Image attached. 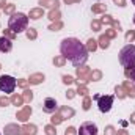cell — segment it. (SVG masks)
<instances>
[{
  "label": "cell",
  "mask_w": 135,
  "mask_h": 135,
  "mask_svg": "<svg viewBox=\"0 0 135 135\" xmlns=\"http://www.w3.org/2000/svg\"><path fill=\"white\" fill-rule=\"evenodd\" d=\"M107 135H113V127H112V126L107 127Z\"/></svg>",
  "instance_id": "35"
},
{
  "label": "cell",
  "mask_w": 135,
  "mask_h": 135,
  "mask_svg": "<svg viewBox=\"0 0 135 135\" xmlns=\"http://www.w3.org/2000/svg\"><path fill=\"white\" fill-rule=\"evenodd\" d=\"M105 9V6L104 5H96V6H93V13H101Z\"/></svg>",
  "instance_id": "20"
},
{
  "label": "cell",
  "mask_w": 135,
  "mask_h": 135,
  "mask_svg": "<svg viewBox=\"0 0 135 135\" xmlns=\"http://www.w3.org/2000/svg\"><path fill=\"white\" fill-rule=\"evenodd\" d=\"M132 121H134V123H135V113H134V115H132Z\"/></svg>",
  "instance_id": "43"
},
{
  "label": "cell",
  "mask_w": 135,
  "mask_h": 135,
  "mask_svg": "<svg viewBox=\"0 0 135 135\" xmlns=\"http://www.w3.org/2000/svg\"><path fill=\"white\" fill-rule=\"evenodd\" d=\"M13 9H14V6H13V5H9V6H8L5 11H6V13H13Z\"/></svg>",
  "instance_id": "36"
},
{
  "label": "cell",
  "mask_w": 135,
  "mask_h": 135,
  "mask_svg": "<svg viewBox=\"0 0 135 135\" xmlns=\"http://www.w3.org/2000/svg\"><path fill=\"white\" fill-rule=\"evenodd\" d=\"M90 79H91V80H98V79H101V72H99V71H94V72L90 75Z\"/></svg>",
  "instance_id": "22"
},
{
  "label": "cell",
  "mask_w": 135,
  "mask_h": 135,
  "mask_svg": "<svg viewBox=\"0 0 135 135\" xmlns=\"http://www.w3.org/2000/svg\"><path fill=\"white\" fill-rule=\"evenodd\" d=\"M132 3H134V5H135V0H132Z\"/></svg>",
  "instance_id": "46"
},
{
  "label": "cell",
  "mask_w": 135,
  "mask_h": 135,
  "mask_svg": "<svg viewBox=\"0 0 135 135\" xmlns=\"http://www.w3.org/2000/svg\"><path fill=\"white\" fill-rule=\"evenodd\" d=\"M126 75H127V77H131V79L135 82V68H132V69H127V71H126Z\"/></svg>",
  "instance_id": "18"
},
{
  "label": "cell",
  "mask_w": 135,
  "mask_h": 135,
  "mask_svg": "<svg viewBox=\"0 0 135 135\" xmlns=\"http://www.w3.org/2000/svg\"><path fill=\"white\" fill-rule=\"evenodd\" d=\"M65 135H75V129H74V127H68Z\"/></svg>",
  "instance_id": "28"
},
{
  "label": "cell",
  "mask_w": 135,
  "mask_h": 135,
  "mask_svg": "<svg viewBox=\"0 0 135 135\" xmlns=\"http://www.w3.org/2000/svg\"><path fill=\"white\" fill-rule=\"evenodd\" d=\"M96 47H98L96 41H94V39H90L88 44H86V50H96Z\"/></svg>",
  "instance_id": "15"
},
{
  "label": "cell",
  "mask_w": 135,
  "mask_h": 135,
  "mask_svg": "<svg viewBox=\"0 0 135 135\" xmlns=\"http://www.w3.org/2000/svg\"><path fill=\"white\" fill-rule=\"evenodd\" d=\"M119 63L126 69L135 68V44H127L119 52Z\"/></svg>",
  "instance_id": "2"
},
{
  "label": "cell",
  "mask_w": 135,
  "mask_h": 135,
  "mask_svg": "<svg viewBox=\"0 0 135 135\" xmlns=\"http://www.w3.org/2000/svg\"><path fill=\"white\" fill-rule=\"evenodd\" d=\"M11 102H13V104H22V98H21V96H13Z\"/></svg>",
  "instance_id": "25"
},
{
  "label": "cell",
  "mask_w": 135,
  "mask_h": 135,
  "mask_svg": "<svg viewBox=\"0 0 135 135\" xmlns=\"http://www.w3.org/2000/svg\"><path fill=\"white\" fill-rule=\"evenodd\" d=\"M3 32H5V36H6V38H9V39H11V38H14V32H13V30H3Z\"/></svg>",
  "instance_id": "24"
},
{
  "label": "cell",
  "mask_w": 135,
  "mask_h": 135,
  "mask_svg": "<svg viewBox=\"0 0 135 135\" xmlns=\"http://www.w3.org/2000/svg\"><path fill=\"white\" fill-rule=\"evenodd\" d=\"M60 27H61V24L58 22L57 25H50V30H55V28H60Z\"/></svg>",
  "instance_id": "37"
},
{
  "label": "cell",
  "mask_w": 135,
  "mask_h": 135,
  "mask_svg": "<svg viewBox=\"0 0 135 135\" xmlns=\"http://www.w3.org/2000/svg\"><path fill=\"white\" fill-rule=\"evenodd\" d=\"M49 16H50V19H52V21H57V19H58V11H57V13H55V11H52Z\"/></svg>",
  "instance_id": "29"
},
{
  "label": "cell",
  "mask_w": 135,
  "mask_h": 135,
  "mask_svg": "<svg viewBox=\"0 0 135 135\" xmlns=\"http://www.w3.org/2000/svg\"><path fill=\"white\" fill-rule=\"evenodd\" d=\"M79 135H98V127L93 123H83L79 129Z\"/></svg>",
  "instance_id": "6"
},
{
  "label": "cell",
  "mask_w": 135,
  "mask_h": 135,
  "mask_svg": "<svg viewBox=\"0 0 135 135\" xmlns=\"http://www.w3.org/2000/svg\"><path fill=\"white\" fill-rule=\"evenodd\" d=\"M46 131H47V135H57V132H55L50 126H47V127H46Z\"/></svg>",
  "instance_id": "30"
},
{
  "label": "cell",
  "mask_w": 135,
  "mask_h": 135,
  "mask_svg": "<svg viewBox=\"0 0 135 135\" xmlns=\"http://www.w3.org/2000/svg\"><path fill=\"white\" fill-rule=\"evenodd\" d=\"M83 108H85V110H88V108H90V99H88V98H86L85 102H83Z\"/></svg>",
  "instance_id": "33"
},
{
  "label": "cell",
  "mask_w": 135,
  "mask_h": 135,
  "mask_svg": "<svg viewBox=\"0 0 135 135\" xmlns=\"http://www.w3.org/2000/svg\"><path fill=\"white\" fill-rule=\"evenodd\" d=\"M66 3H72V2H79V0H65Z\"/></svg>",
  "instance_id": "41"
},
{
  "label": "cell",
  "mask_w": 135,
  "mask_h": 135,
  "mask_svg": "<svg viewBox=\"0 0 135 135\" xmlns=\"http://www.w3.org/2000/svg\"><path fill=\"white\" fill-rule=\"evenodd\" d=\"M11 47H13L11 39L6 38V36H2V38H0V52H3V54H5V52H9Z\"/></svg>",
  "instance_id": "8"
},
{
  "label": "cell",
  "mask_w": 135,
  "mask_h": 135,
  "mask_svg": "<svg viewBox=\"0 0 135 135\" xmlns=\"http://www.w3.org/2000/svg\"><path fill=\"white\" fill-rule=\"evenodd\" d=\"M42 14H44L42 8H36V9H32V11H30V17H32V19H39Z\"/></svg>",
  "instance_id": "11"
},
{
  "label": "cell",
  "mask_w": 135,
  "mask_h": 135,
  "mask_svg": "<svg viewBox=\"0 0 135 135\" xmlns=\"http://www.w3.org/2000/svg\"><path fill=\"white\" fill-rule=\"evenodd\" d=\"M126 39H127V41H134L135 39V33L134 32H129V33L126 35Z\"/></svg>",
  "instance_id": "27"
},
{
  "label": "cell",
  "mask_w": 135,
  "mask_h": 135,
  "mask_svg": "<svg viewBox=\"0 0 135 135\" xmlns=\"http://www.w3.org/2000/svg\"><path fill=\"white\" fill-rule=\"evenodd\" d=\"M42 110H44L46 113H54V112L57 110V101H55V99H52V98H47V99L44 101Z\"/></svg>",
  "instance_id": "7"
},
{
  "label": "cell",
  "mask_w": 135,
  "mask_h": 135,
  "mask_svg": "<svg viewBox=\"0 0 135 135\" xmlns=\"http://www.w3.org/2000/svg\"><path fill=\"white\" fill-rule=\"evenodd\" d=\"M27 36L32 38V39H35V38H36V32H35L33 28H27Z\"/></svg>",
  "instance_id": "21"
},
{
  "label": "cell",
  "mask_w": 135,
  "mask_h": 135,
  "mask_svg": "<svg viewBox=\"0 0 135 135\" xmlns=\"http://www.w3.org/2000/svg\"><path fill=\"white\" fill-rule=\"evenodd\" d=\"M101 47H104V49H107L108 47V38L107 36H101Z\"/></svg>",
  "instance_id": "17"
},
{
  "label": "cell",
  "mask_w": 135,
  "mask_h": 135,
  "mask_svg": "<svg viewBox=\"0 0 135 135\" xmlns=\"http://www.w3.org/2000/svg\"><path fill=\"white\" fill-rule=\"evenodd\" d=\"M124 88L127 90V94H129L131 98H135V86H132L129 82H126V83H124Z\"/></svg>",
  "instance_id": "12"
},
{
  "label": "cell",
  "mask_w": 135,
  "mask_h": 135,
  "mask_svg": "<svg viewBox=\"0 0 135 135\" xmlns=\"http://www.w3.org/2000/svg\"><path fill=\"white\" fill-rule=\"evenodd\" d=\"M60 50H61V55L77 68L85 65V61L88 60V50H86V47L83 44H80V41L75 39V38H66V39H63L61 46H60Z\"/></svg>",
  "instance_id": "1"
},
{
  "label": "cell",
  "mask_w": 135,
  "mask_h": 135,
  "mask_svg": "<svg viewBox=\"0 0 135 135\" xmlns=\"http://www.w3.org/2000/svg\"><path fill=\"white\" fill-rule=\"evenodd\" d=\"M41 80H44V75L42 74H36V75H33L30 79V83H39Z\"/></svg>",
  "instance_id": "14"
},
{
  "label": "cell",
  "mask_w": 135,
  "mask_h": 135,
  "mask_svg": "<svg viewBox=\"0 0 135 135\" xmlns=\"http://www.w3.org/2000/svg\"><path fill=\"white\" fill-rule=\"evenodd\" d=\"M65 60H66L65 57H58V58H55V60H54V63H55V65H58V66H63V65H65Z\"/></svg>",
  "instance_id": "19"
},
{
  "label": "cell",
  "mask_w": 135,
  "mask_h": 135,
  "mask_svg": "<svg viewBox=\"0 0 135 135\" xmlns=\"http://www.w3.org/2000/svg\"><path fill=\"white\" fill-rule=\"evenodd\" d=\"M19 85H21V86H25V85H27V82H25V80H21V82H19Z\"/></svg>",
  "instance_id": "40"
},
{
  "label": "cell",
  "mask_w": 135,
  "mask_h": 135,
  "mask_svg": "<svg viewBox=\"0 0 135 135\" xmlns=\"http://www.w3.org/2000/svg\"><path fill=\"white\" fill-rule=\"evenodd\" d=\"M42 3H46L47 6H55V8L58 6V0H44V2L41 0V5H42Z\"/></svg>",
  "instance_id": "16"
},
{
  "label": "cell",
  "mask_w": 135,
  "mask_h": 135,
  "mask_svg": "<svg viewBox=\"0 0 135 135\" xmlns=\"http://www.w3.org/2000/svg\"><path fill=\"white\" fill-rule=\"evenodd\" d=\"M16 88V79L11 75H2L0 77V91L2 93H13Z\"/></svg>",
  "instance_id": "4"
},
{
  "label": "cell",
  "mask_w": 135,
  "mask_h": 135,
  "mask_svg": "<svg viewBox=\"0 0 135 135\" xmlns=\"http://www.w3.org/2000/svg\"><path fill=\"white\" fill-rule=\"evenodd\" d=\"M134 24H135V14H134Z\"/></svg>",
  "instance_id": "45"
},
{
  "label": "cell",
  "mask_w": 135,
  "mask_h": 135,
  "mask_svg": "<svg viewBox=\"0 0 135 135\" xmlns=\"http://www.w3.org/2000/svg\"><path fill=\"white\" fill-rule=\"evenodd\" d=\"M118 135H127V134L126 132H121V134H118Z\"/></svg>",
  "instance_id": "44"
},
{
  "label": "cell",
  "mask_w": 135,
  "mask_h": 135,
  "mask_svg": "<svg viewBox=\"0 0 135 135\" xmlns=\"http://www.w3.org/2000/svg\"><path fill=\"white\" fill-rule=\"evenodd\" d=\"M8 104H9V101H8V99L0 98V105H2V107H5V105H8Z\"/></svg>",
  "instance_id": "31"
},
{
  "label": "cell",
  "mask_w": 135,
  "mask_h": 135,
  "mask_svg": "<svg viewBox=\"0 0 135 135\" xmlns=\"http://www.w3.org/2000/svg\"><path fill=\"white\" fill-rule=\"evenodd\" d=\"M66 115L68 116H72L74 115V110L72 108H61V119H65Z\"/></svg>",
  "instance_id": "13"
},
{
  "label": "cell",
  "mask_w": 135,
  "mask_h": 135,
  "mask_svg": "<svg viewBox=\"0 0 135 135\" xmlns=\"http://www.w3.org/2000/svg\"><path fill=\"white\" fill-rule=\"evenodd\" d=\"M28 115H32V108H30V107H25V108L17 115V118H19L21 121H27V116H28Z\"/></svg>",
  "instance_id": "10"
},
{
  "label": "cell",
  "mask_w": 135,
  "mask_h": 135,
  "mask_svg": "<svg viewBox=\"0 0 135 135\" xmlns=\"http://www.w3.org/2000/svg\"><path fill=\"white\" fill-rule=\"evenodd\" d=\"M63 82H65V83H72L74 79H72L71 75H63Z\"/></svg>",
  "instance_id": "26"
},
{
  "label": "cell",
  "mask_w": 135,
  "mask_h": 135,
  "mask_svg": "<svg viewBox=\"0 0 135 135\" xmlns=\"http://www.w3.org/2000/svg\"><path fill=\"white\" fill-rule=\"evenodd\" d=\"M27 24H28V17L24 13H14L8 21V27L14 33H21V32L27 30Z\"/></svg>",
  "instance_id": "3"
},
{
  "label": "cell",
  "mask_w": 135,
  "mask_h": 135,
  "mask_svg": "<svg viewBox=\"0 0 135 135\" xmlns=\"http://www.w3.org/2000/svg\"><path fill=\"white\" fill-rule=\"evenodd\" d=\"M79 93L80 94H86V88L85 86H79Z\"/></svg>",
  "instance_id": "34"
},
{
  "label": "cell",
  "mask_w": 135,
  "mask_h": 135,
  "mask_svg": "<svg viewBox=\"0 0 135 135\" xmlns=\"http://www.w3.org/2000/svg\"><path fill=\"white\" fill-rule=\"evenodd\" d=\"M19 134H21V129L16 124H9L5 129V135H19Z\"/></svg>",
  "instance_id": "9"
},
{
  "label": "cell",
  "mask_w": 135,
  "mask_h": 135,
  "mask_svg": "<svg viewBox=\"0 0 135 135\" xmlns=\"http://www.w3.org/2000/svg\"><path fill=\"white\" fill-rule=\"evenodd\" d=\"M3 3H5V0H0V8L3 6Z\"/></svg>",
  "instance_id": "42"
},
{
  "label": "cell",
  "mask_w": 135,
  "mask_h": 135,
  "mask_svg": "<svg viewBox=\"0 0 135 135\" xmlns=\"http://www.w3.org/2000/svg\"><path fill=\"white\" fill-rule=\"evenodd\" d=\"M93 27H94V30H99L101 24H99V22H93Z\"/></svg>",
  "instance_id": "38"
},
{
  "label": "cell",
  "mask_w": 135,
  "mask_h": 135,
  "mask_svg": "<svg viewBox=\"0 0 135 135\" xmlns=\"http://www.w3.org/2000/svg\"><path fill=\"white\" fill-rule=\"evenodd\" d=\"M74 93H75V91H72V90L68 91V98H74Z\"/></svg>",
  "instance_id": "39"
},
{
  "label": "cell",
  "mask_w": 135,
  "mask_h": 135,
  "mask_svg": "<svg viewBox=\"0 0 135 135\" xmlns=\"http://www.w3.org/2000/svg\"><path fill=\"white\" fill-rule=\"evenodd\" d=\"M118 6H126V0H113Z\"/></svg>",
  "instance_id": "32"
},
{
  "label": "cell",
  "mask_w": 135,
  "mask_h": 135,
  "mask_svg": "<svg viewBox=\"0 0 135 135\" xmlns=\"http://www.w3.org/2000/svg\"><path fill=\"white\" fill-rule=\"evenodd\" d=\"M98 99V107L102 113H107L112 110V105H113V96H96Z\"/></svg>",
  "instance_id": "5"
},
{
  "label": "cell",
  "mask_w": 135,
  "mask_h": 135,
  "mask_svg": "<svg viewBox=\"0 0 135 135\" xmlns=\"http://www.w3.org/2000/svg\"><path fill=\"white\" fill-rule=\"evenodd\" d=\"M32 98H33V94H32V91H24V99L25 101H32Z\"/></svg>",
  "instance_id": "23"
}]
</instances>
